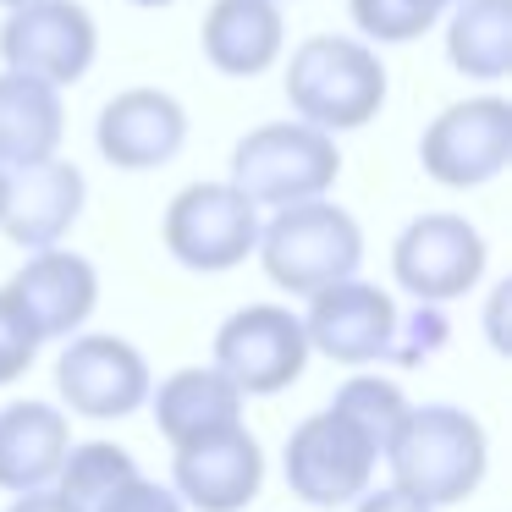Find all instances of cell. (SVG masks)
<instances>
[{
	"instance_id": "obj_6",
	"label": "cell",
	"mask_w": 512,
	"mask_h": 512,
	"mask_svg": "<svg viewBox=\"0 0 512 512\" xmlns=\"http://www.w3.org/2000/svg\"><path fill=\"white\" fill-rule=\"evenodd\" d=\"M380 452L369 446V435L353 419H342L336 408L309 413L303 424H292L287 452H281V474L287 490L309 507H353L375 479Z\"/></svg>"
},
{
	"instance_id": "obj_28",
	"label": "cell",
	"mask_w": 512,
	"mask_h": 512,
	"mask_svg": "<svg viewBox=\"0 0 512 512\" xmlns=\"http://www.w3.org/2000/svg\"><path fill=\"white\" fill-rule=\"evenodd\" d=\"M353 512H435V507H424V501L408 496V490L386 485V490H364V496L353 501Z\"/></svg>"
},
{
	"instance_id": "obj_4",
	"label": "cell",
	"mask_w": 512,
	"mask_h": 512,
	"mask_svg": "<svg viewBox=\"0 0 512 512\" xmlns=\"http://www.w3.org/2000/svg\"><path fill=\"white\" fill-rule=\"evenodd\" d=\"M336 177H342L336 133L309 122H265L254 133H243L232 149V188L248 204H265V210L320 199V193L336 188Z\"/></svg>"
},
{
	"instance_id": "obj_29",
	"label": "cell",
	"mask_w": 512,
	"mask_h": 512,
	"mask_svg": "<svg viewBox=\"0 0 512 512\" xmlns=\"http://www.w3.org/2000/svg\"><path fill=\"white\" fill-rule=\"evenodd\" d=\"M6 512H78V507H72L56 485H45V490H23V496H17Z\"/></svg>"
},
{
	"instance_id": "obj_1",
	"label": "cell",
	"mask_w": 512,
	"mask_h": 512,
	"mask_svg": "<svg viewBox=\"0 0 512 512\" xmlns=\"http://www.w3.org/2000/svg\"><path fill=\"white\" fill-rule=\"evenodd\" d=\"M391 463V485L408 490L424 507H452V501H468L479 485H485L490 468V441L485 424L474 419L457 402H424V408H408L397 441L386 446Z\"/></svg>"
},
{
	"instance_id": "obj_15",
	"label": "cell",
	"mask_w": 512,
	"mask_h": 512,
	"mask_svg": "<svg viewBox=\"0 0 512 512\" xmlns=\"http://www.w3.org/2000/svg\"><path fill=\"white\" fill-rule=\"evenodd\" d=\"M83 204H89V182L72 160L50 155L34 166H17L6 177V204H0V232L17 248H56L61 237L78 226Z\"/></svg>"
},
{
	"instance_id": "obj_14",
	"label": "cell",
	"mask_w": 512,
	"mask_h": 512,
	"mask_svg": "<svg viewBox=\"0 0 512 512\" xmlns=\"http://www.w3.org/2000/svg\"><path fill=\"white\" fill-rule=\"evenodd\" d=\"M17 298V309L34 320L39 342H61V336L83 331L100 309V270L94 259L72 254V248H34L28 265L6 287Z\"/></svg>"
},
{
	"instance_id": "obj_9",
	"label": "cell",
	"mask_w": 512,
	"mask_h": 512,
	"mask_svg": "<svg viewBox=\"0 0 512 512\" xmlns=\"http://www.w3.org/2000/svg\"><path fill=\"white\" fill-rule=\"evenodd\" d=\"M419 166L441 188H485L512 166V105L501 94L446 105L419 138Z\"/></svg>"
},
{
	"instance_id": "obj_27",
	"label": "cell",
	"mask_w": 512,
	"mask_h": 512,
	"mask_svg": "<svg viewBox=\"0 0 512 512\" xmlns=\"http://www.w3.org/2000/svg\"><path fill=\"white\" fill-rule=\"evenodd\" d=\"M94 512H188V507H182V496H177L171 485L133 474L127 485H116V490H111V496H105Z\"/></svg>"
},
{
	"instance_id": "obj_22",
	"label": "cell",
	"mask_w": 512,
	"mask_h": 512,
	"mask_svg": "<svg viewBox=\"0 0 512 512\" xmlns=\"http://www.w3.org/2000/svg\"><path fill=\"white\" fill-rule=\"evenodd\" d=\"M133 474H138V463H133V452H127V446H116V441H83V446H67V457H61V468H56V490L78 512H94L116 485H127Z\"/></svg>"
},
{
	"instance_id": "obj_11",
	"label": "cell",
	"mask_w": 512,
	"mask_h": 512,
	"mask_svg": "<svg viewBox=\"0 0 512 512\" xmlns=\"http://www.w3.org/2000/svg\"><path fill=\"white\" fill-rule=\"evenodd\" d=\"M94 56H100V28L78 0H28L0 23V61L56 89L89 78Z\"/></svg>"
},
{
	"instance_id": "obj_2",
	"label": "cell",
	"mask_w": 512,
	"mask_h": 512,
	"mask_svg": "<svg viewBox=\"0 0 512 512\" xmlns=\"http://www.w3.org/2000/svg\"><path fill=\"white\" fill-rule=\"evenodd\" d=\"M386 61L369 39L347 34H314L292 50L287 61V100L298 122L325 127V133H358L386 105Z\"/></svg>"
},
{
	"instance_id": "obj_20",
	"label": "cell",
	"mask_w": 512,
	"mask_h": 512,
	"mask_svg": "<svg viewBox=\"0 0 512 512\" xmlns=\"http://www.w3.org/2000/svg\"><path fill=\"white\" fill-rule=\"evenodd\" d=\"M67 133V111H61V89L34 72L6 67L0 72V166H34L61 149Z\"/></svg>"
},
{
	"instance_id": "obj_31",
	"label": "cell",
	"mask_w": 512,
	"mask_h": 512,
	"mask_svg": "<svg viewBox=\"0 0 512 512\" xmlns=\"http://www.w3.org/2000/svg\"><path fill=\"white\" fill-rule=\"evenodd\" d=\"M6 177H12V171H6V166H0V204H6Z\"/></svg>"
},
{
	"instance_id": "obj_10",
	"label": "cell",
	"mask_w": 512,
	"mask_h": 512,
	"mask_svg": "<svg viewBox=\"0 0 512 512\" xmlns=\"http://www.w3.org/2000/svg\"><path fill=\"white\" fill-rule=\"evenodd\" d=\"M61 358H56V391L67 402V413L78 419H127L149 402V358L138 353L127 336H105V331H72L61 336Z\"/></svg>"
},
{
	"instance_id": "obj_24",
	"label": "cell",
	"mask_w": 512,
	"mask_h": 512,
	"mask_svg": "<svg viewBox=\"0 0 512 512\" xmlns=\"http://www.w3.org/2000/svg\"><path fill=\"white\" fill-rule=\"evenodd\" d=\"M347 12L369 45H413L441 23L446 0H347Z\"/></svg>"
},
{
	"instance_id": "obj_25",
	"label": "cell",
	"mask_w": 512,
	"mask_h": 512,
	"mask_svg": "<svg viewBox=\"0 0 512 512\" xmlns=\"http://www.w3.org/2000/svg\"><path fill=\"white\" fill-rule=\"evenodd\" d=\"M446 336H452V325H446L441 303H419V309H413L408 320L397 314V336H391L386 364H402V369L424 364V358H435V353L446 347Z\"/></svg>"
},
{
	"instance_id": "obj_5",
	"label": "cell",
	"mask_w": 512,
	"mask_h": 512,
	"mask_svg": "<svg viewBox=\"0 0 512 512\" xmlns=\"http://www.w3.org/2000/svg\"><path fill=\"white\" fill-rule=\"evenodd\" d=\"M160 243L199 276L237 270L259 243V204H248L232 182H188L160 215Z\"/></svg>"
},
{
	"instance_id": "obj_12",
	"label": "cell",
	"mask_w": 512,
	"mask_h": 512,
	"mask_svg": "<svg viewBox=\"0 0 512 512\" xmlns=\"http://www.w3.org/2000/svg\"><path fill=\"white\" fill-rule=\"evenodd\" d=\"M303 336H309V353H325L331 364H386L391 336H397V303L375 281H331V287L309 292Z\"/></svg>"
},
{
	"instance_id": "obj_21",
	"label": "cell",
	"mask_w": 512,
	"mask_h": 512,
	"mask_svg": "<svg viewBox=\"0 0 512 512\" xmlns=\"http://www.w3.org/2000/svg\"><path fill=\"white\" fill-rule=\"evenodd\" d=\"M446 61L474 83L512 72V0H452L446 6Z\"/></svg>"
},
{
	"instance_id": "obj_30",
	"label": "cell",
	"mask_w": 512,
	"mask_h": 512,
	"mask_svg": "<svg viewBox=\"0 0 512 512\" xmlns=\"http://www.w3.org/2000/svg\"><path fill=\"white\" fill-rule=\"evenodd\" d=\"M127 6H171V0H127Z\"/></svg>"
},
{
	"instance_id": "obj_17",
	"label": "cell",
	"mask_w": 512,
	"mask_h": 512,
	"mask_svg": "<svg viewBox=\"0 0 512 512\" xmlns=\"http://www.w3.org/2000/svg\"><path fill=\"white\" fill-rule=\"evenodd\" d=\"M199 45L221 78H259L265 67L281 61L287 23H281L276 0H215L204 12Z\"/></svg>"
},
{
	"instance_id": "obj_3",
	"label": "cell",
	"mask_w": 512,
	"mask_h": 512,
	"mask_svg": "<svg viewBox=\"0 0 512 512\" xmlns=\"http://www.w3.org/2000/svg\"><path fill=\"white\" fill-rule=\"evenodd\" d=\"M254 254L281 292L309 298V292L331 287V281L358 276V265H364V232H358V221L342 204H331L320 193V199H303V204H281L259 226Z\"/></svg>"
},
{
	"instance_id": "obj_26",
	"label": "cell",
	"mask_w": 512,
	"mask_h": 512,
	"mask_svg": "<svg viewBox=\"0 0 512 512\" xmlns=\"http://www.w3.org/2000/svg\"><path fill=\"white\" fill-rule=\"evenodd\" d=\"M39 347H45V342H39L34 320H28L23 309H17L12 292L0 287V386H12V380L39 358Z\"/></svg>"
},
{
	"instance_id": "obj_32",
	"label": "cell",
	"mask_w": 512,
	"mask_h": 512,
	"mask_svg": "<svg viewBox=\"0 0 512 512\" xmlns=\"http://www.w3.org/2000/svg\"><path fill=\"white\" fill-rule=\"evenodd\" d=\"M0 6H6V12H12V6H28V0H0Z\"/></svg>"
},
{
	"instance_id": "obj_16",
	"label": "cell",
	"mask_w": 512,
	"mask_h": 512,
	"mask_svg": "<svg viewBox=\"0 0 512 512\" xmlns=\"http://www.w3.org/2000/svg\"><path fill=\"white\" fill-rule=\"evenodd\" d=\"M94 144L116 171H160L188 144V111L166 89H122L116 100H105Z\"/></svg>"
},
{
	"instance_id": "obj_7",
	"label": "cell",
	"mask_w": 512,
	"mask_h": 512,
	"mask_svg": "<svg viewBox=\"0 0 512 512\" xmlns=\"http://www.w3.org/2000/svg\"><path fill=\"white\" fill-rule=\"evenodd\" d=\"M485 237L468 215L430 210L413 215L391 243V276L402 281V292H413L419 303H452L485 281Z\"/></svg>"
},
{
	"instance_id": "obj_33",
	"label": "cell",
	"mask_w": 512,
	"mask_h": 512,
	"mask_svg": "<svg viewBox=\"0 0 512 512\" xmlns=\"http://www.w3.org/2000/svg\"><path fill=\"white\" fill-rule=\"evenodd\" d=\"M446 6H452V0H446Z\"/></svg>"
},
{
	"instance_id": "obj_23",
	"label": "cell",
	"mask_w": 512,
	"mask_h": 512,
	"mask_svg": "<svg viewBox=\"0 0 512 512\" xmlns=\"http://www.w3.org/2000/svg\"><path fill=\"white\" fill-rule=\"evenodd\" d=\"M331 408L342 413V419H353L358 430L369 435V446L386 457V446L397 441V430H402V419H408L413 402L402 397V386L386 380V375H347L342 386H336Z\"/></svg>"
},
{
	"instance_id": "obj_8",
	"label": "cell",
	"mask_w": 512,
	"mask_h": 512,
	"mask_svg": "<svg viewBox=\"0 0 512 512\" xmlns=\"http://www.w3.org/2000/svg\"><path fill=\"white\" fill-rule=\"evenodd\" d=\"M215 369L232 380L243 397H276L309 369V336L303 314L281 303H248L226 314L215 331Z\"/></svg>"
},
{
	"instance_id": "obj_19",
	"label": "cell",
	"mask_w": 512,
	"mask_h": 512,
	"mask_svg": "<svg viewBox=\"0 0 512 512\" xmlns=\"http://www.w3.org/2000/svg\"><path fill=\"white\" fill-rule=\"evenodd\" d=\"M149 413H155V430L171 446H188L199 435H215L226 424H243V391L221 375V369H177L160 386H149Z\"/></svg>"
},
{
	"instance_id": "obj_18",
	"label": "cell",
	"mask_w": 512,
	"mask_h": 512,
	"mask_svg": "<svg viewBox=\"0 0 512 512\" xmlns=\"http://www.w3.org/2000/svg\"><path fill=\"white\" fill-rule=\"evenodd\" d=\"M72 446V424L50 402H12L0 408V490L23 496V490L56 485V468Z\"/></svg>"
},
{
	"instance_id": "obj_13",
	"label": "cell",
	"mask_w": 512,
	"mask_h": 512,
	"mask_svg": "<svg viewBox=\"0 0 512 512\" xmlns=\"http://www.w3.org/2000/svg\"><path fill=\"white\" fill-rule=\"evenodd\" d=\"M171 452V490L193 512H243L265 485V452L243 424H226Z\"/></svg>"
}]
</instances>
